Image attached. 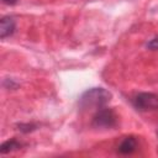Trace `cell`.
Segmentation results:
<instances>
[{
    "instance_id": "obj_5",
    "label": "cell",
    "mask_w": 158,
    "mask_h": 158,
    "mask_svg": "<svg viewBox=\"0 0 158 158\" xmlns=\"http://www.w3.org/2000/svg\"><path fill=\"white\" fill-rule=\"evenodd\" d=\"M136 148H137V139L133 136L125 137L118 144V152L122 154H131L136 151Z\"/></svg>"
},
{
    "instance_id": "obj_7",
    "label": "cell",
    "mask_w": 158,
    "mask_h": 158,
    "mask_svg": "<svg viewBox=\"0 0 158 158\" xmlns=\"http://www.w3.org/2000/svg\"><path fill=\"white\" fill-rule=\"evenodd\" d=\"M147 47H148L149 49H158V37L151 40V41L147 43Z\"/></svg>"
},
{
    "instance_id": "obj_3",
    "label": "cell",
    "mask_w": 158,
    "mask_h": 158,
    "mask_svg": "<svg viewBox=\"0 0 158 158\" xmlns=\"http://www.w3.org/2000/svg\"><path fill=\"white\" fill-rule=\"evenodd\" d=\"M132 104L138 111H151L158 109V96L152 93H139L132 99Z\"/></svg>"
},
{
    "instance_id": "obj_9",
    "label": "cell",
    "mask_w": 158,
    "mask_h": 158,
    "mask_svg": "<svg viewBox=\"0 0 158 158\" xmlns=\"http://www.w3.org/2000/svg\"><path fill=\"white\" fill-rule=\"evenodd\" d=\"M157 135H158V131H157Z\"/></svg>"
},
{
    "instance_id": "obj_1",
    "label": "cell",
    "mask_w": 158,
    "mask_h": 158,
    "mask_svg": "<svg viewBox=\"0 0 158 158\" xmlns=\"http://www.w3.org/2000/svg\"><path fill=\"white\" fill-rule=\"evenodd\" d=\"M110 100L111 93L109 90L104 88H90L80 95L78 100V106L80 110H99L101 107H105Z\"/></svg>"
},
{
    "instance_id": "obj_2",
    "label": "cell",
    "mask_w": 158,
    "mask_h": 158,
    "mask_svg": "<svg viewBox=\"0 0 158 158\" xmlns=\"http://www.w3.org/2000/svg\"><path fill=\"white\" fill-rule=\"evenodd\" d=\"M117 125V115L112 109L101 107L96 110L93 117V126L100 128H112Z\"/></svg>"
},
{
    "instance_id": "obj_6",
    "label": "cell",
    "mask_w": 158,
    "mask_h": 158,
    "mask_svg": "<svg viewBox=\"0 0 158 158\" xmlns=\"http://www.w3.org/2000/svg\"><path fill=\"white\" fill-rule=\"evenodd\" d=\"M21 146H22V144H21L17 139L11 138V139H9V141H6V142H4V143L1 144V147H0V153H1V154L10 153V152H12V151H15V149L21 148Z\"/></svg>"
},
{
    "instance_id": "obj_8",
    "label": "cell",
    "mask_w": 158,
    "mask_h": 158,
    "mask_svg": "<svg viewBox=\"0 0 158 158\" xmlns=\"http://www.w3.org/2000/svg\"><path fill=\"white\" fill-rule=\"evenodd\" d=\"M4 4H7V5H15L17 2V0H2Z\"/></svg>"
},
{
    "instance_id": "obj_4",
    "label": "cell",
    "mask_w": 158,
    "mask_h": 158,
    "mask_svg": "<svg viewBox=\"0 0 158 158\" xmlns=\"http://www.w3.org/2000/svg\"><path fill=\"white\" fill-rule=\"evenodd\" d=\"M16 28V21L12 16H4L1 19V25H0V37L1 40H5L6 37L11 36L15 32Z\"/></svg>"
}]
</instances>
